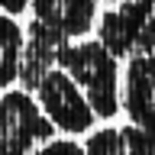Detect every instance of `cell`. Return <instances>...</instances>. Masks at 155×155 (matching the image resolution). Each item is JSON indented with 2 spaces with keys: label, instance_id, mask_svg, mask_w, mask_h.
Wrapping results in <instances>:
<instances>
[{
  "label": "cell",
  "instance_id": "cell-9",
  "mask_svg": "<svg viewBox=\"0 0 155 155\" xmlns=\"http://www.w3.org/2000/svg\"><path fill=\"white\" fill-rule=\"evenodd\" d=\"M32 155H84V149L71 139H48L42 142V149H36Z\"/></svg>",
  "mask_w": 155,
  "mask_h": 155
},
{
  "label": "cell",
  "instance_id": "cell-2",
  "mask_svg": "<svg viewBox=\"0 0 155 155\" xmlns=\"http://www.w3.org/2000/svg\"><path fill=\"white\" fill-rule=\"evenodd\" d=\"M52 123L26 91H0V155H29L52 139Z\"/></svg>",
  "mask_w": 155,
  "mask_h": 155
},
{
  "label": "cell",
  "instance_id": "cell-5",
  "mask_svg": "<svg viewBox=\"0 0 155 155\" xmlns=\"http://www.w3.org/2000/svg\"><path fill=\"white\" fill-rule=\"evenodd\" d=\"M97 0H32V19L55 29L58 36L84 39V32L94 26Z\"/></svg>",
  "mask_w": 155,
  "mask_h": 155
},
{
  "label": "cell",
  "instance_id": "cell-4",
  "mask_svg": "<svg viewBox=\"0 0 155 155\" xmlns=\"http://www.w3.org/2000/svg\"><path fill=\"white\" fill-rule=\"evenodd\" d=\"M68 45L65 36H58L55 29L42 26L32 19L29 26V36L23 39V55H19V71H16V81H23L26 91H36L39 78L45 74L48 68H55V58L58 52Z\"/></svg>",
  "mask_w": 155,
  "mask_h": 155
},
{
  "label": "cell",
  "instance_id": "cell-6",
  "mask_svg": "<svg viewBox=\"0 0 155 155\" xmlns=\"http://www.w3.org/2000/svg\"><path fill=\"white\" fill-rule=\"evenodd\" d=\"M100 45L110 52V55H129L136 48H142V26L139 19L133 16L129 7H116V10H107L100 16Z\"/></svg>",
  "mask_w": 155,
  "mask_h": 155
},
{
  "label": "cell",
  "instance_id": "cell-3",
  "mask_svg": "<svg viewBox=\"0 0 155 155\" xmlns=\"http://www.w3.org/2000/svg\"><path fill=\"white\" fill-rule=\"evenodd\" d=\"M36 104L52 123V129L68 136H81L87 129H94V110L84 100L81 87L61 71V68H48L36 84Z\"/></svg>",
  "mask_w": 155,
  "mask_h": 155
},
{
  "label": "cell",
  "instance_id": "cell-1",
  "mask_svg": "<svg viewBox=\"0 0 155 155\" xmlns=\"http://www.w3.org/2000/svg\"><path fill=\"white\" fill-rule=\"evenodd\" d=\"M55 68H61L91 104L97 120H110L120 110V74L116 58L107 52L97 39L68 42L55 58Z\"/></svg>",
  "mask_w": 155,
  "mask_h": 155
},
{
  "label": "cell",
  "instance_id": "cell-10",
  "mask_svg": "<svg viewBox=\"0 0 155 155\" xmlns=\"http://www.w3.org/2000/svg\"><path fill=\"white\" fill-rule=\"evenodd\" d=\"M26 7H29V0H0V13H7V16H16Z\"/></svg>",
  "mask_w": 155,
  "mask_h": 155
},
{
  "label": "cell",
  "instance_id": "cell-8",
  "mask_svg": "<svg viewBox=\"0 0 155 155\" xmlns=\"http://www.w3.org/2000/svg\"><path fill=\"white\" fill-rule=\"evenodd\" d=\"M23 29L16 26V19L0 13V91H7L16 81L19 71V55H23Z\"/></svg>",
  "mask_w": 155,
  "mask_h": 155
},
{
  "label": "cell",
  "instance_id": "cell-7",
  "mask_svg": "<svg viewBox=\"0 0 155 155\" xmlns=\"http://www.w3.org/2000/svg\"><path fill=\"white\" fill-rule=\"evenodd\" d=\"M84 155H152V145L136 126H116V129L107 126L87 136Z\"/></svg>",
  "mask_w": 155,
  "mask_h": 155
}]
</instances>
